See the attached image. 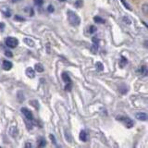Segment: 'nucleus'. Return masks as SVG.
Segmentation results:
<instances>
[{
	"label": "nucleus",
	"mask_w": 148,
	"mask_h": 148,
	"mask_svg": "<svg viewBox=\"0 0 148 148\" xmlns=\"http://www.w3.org/2000/svg\"><path fill=\"white\" fill-rule=\"evenodd\" d=\"M67 16H68L69 22L71 23L72 26H79L81 24V18L78 16L77 13L71 10H69L67 12Z\"/></svg>",
	"instance_id": "obj_1"
},
{
	"label": "nucleus",
	"mask_w": 148,
	"mask_h": 148,
	"mask_svg": "<svg viewBox=\"0 0 148 148\" xmlns=\"http://www.w3.org/2000/svg\"><path fill=\"white\" fill-rule=\"evenodd\" d=\"M118 120H120V121H122L125 124V126H126L128 129L132 128L133 125H134L133 120L131 118H129V117H119L118 118Z\"/></svg>",
	"instance_id": "obj_2"
},
{
	"label": "nucleus",
	"mask_w": 148,
	"mask_h": 148,
	"mask_svg": "<svg viewBox=\"0 0 148 148\" xmlns=\"http://www.w3.org/2000/svg\"><path fill=\"white\" fill-rule=\"evenodd\" d=\"M6 45L10 48H15L16 46L18 45V41L17 38H14V37L9 36L6 39Z\"/></svg>",
	"instance_id": "obj_3"
},
{
	"label": "nucleus",
	"mask_w": 148,
	"mask_h": 148,
	"mask_svg": "<svg viewBox=\"0 0 148 148\" xmlns=\"http://www.w3.org/2000/svg\"><path fill=\"white\" fill-rule=\"evenodd\" d=\"M21 113L25 116V118H26L27 120H29V121H32V120H34V115H32V113L28 108H22L21 109Z\"/></svg>",
	"instance_id": "obj_4"
},
{
	"label": "nucleus",
	"mask_w": 148,
	"mask_h": 148,
	"mask_svg": "<svg viewBox=\"0 0 148 148\" xmlns=\"http://www.w3.org/2000/svg\"><path fill=\"white\" fill-rule=\"evenodd\" d=\"M92 47H91V50L92 51V53L95 54L97 52V50H98V43H99V40L96 38V37H92Z\"/></svg>",
	"instance_id": "obj_5"
},
{
	"label": "nucleus",
	"mask_w": 148,
	"mask_h": 148,
	"mask_svg": "<svg viewBox=\"0 0 148 148\" xmlns=\"http://www.w3.org/2000/svg\"><path fill=\"white\" fill-rule=\"evenodd\" d=\"M8 133H9V135H10L11 137L16 138L18 136V131L17 127L11 126L10 128H9V130H8Z\"/></svg>",
	"instance_id": "obj_6"
},
{
	"label": "nucleus",
	"mask_w": 148,
	"mask_h": 148,
	"mask_svg": "<svg viewBox=\"0 0 148 148\" xmlns=\"http://www.w3.org/2000/svg\"><path fill=\"white\" fill-rule=\"evenodd\" d=\"M135 118L141 121H146L147 120V114L143 112H138L135 114Z\"/></svg>",
	"instance_id": "obj_7"
},
{
	"label": "nucleus",
	"mask_w": 148,
	"mask_h": 148,
	"mask_svg": "<svg viewBox=\"0 0 148 148\" xmlns=\"http://www.w3.org/2000/svg\"><path fill=\"white\" fill-rule=\"evenodd\" d=\"M26 75L31 78V79H34L35 77V71L32 68H27L26 69Z\"/></svg>",
	"instance_id": "obj_8"
},
{
	"label": "nucleus",
	"mask_w": 148,
	"mask_h": 148,
	"mask_svg": "<svg viewBox=\"0 0 148 148\" xmlns=\"http://www.w3.org/2000/svg\"><path fill=\"white\" fill-rule=\"evenodd\" d=\"M12 68V63L8 60H4L3 61V69L5 71H10Z\"/></svg>",
	"instance_id": "obj_9"
},
{
	"label": "nucleus",
	"mask_w": 148,
	"mask_h": 148,
	"mask_svg": "<svg viewBox=\"0 0 148 148\" xmlns=\"http://www.w3.org/2000/svg\"><path fill=\"white\" fill-rule=\"evenodd\" d=\"M62 80L66 82V83H69V82H71V77H69V75L67 73V72H63L62 73Z\"/></svg>",
	"instance_id": "obj_10"
},
{
	"label": "nucleus",
	"mask_w": 148,
	"mask_h": 148,
	"mask_svg": "<svg viewBox=\"0 0 148 148\" xmlns=\"http://www.w3.org/2000/svg\"><path fill=\"white\" fill-rule=\"evenodd\" d=\"M34 71H37V72H39V73L43 72L45 71L44 66L42 64H40V63H37V64H35V66H34Z\"/></svg>",
	"instance_id": "obj_11"
},
{
	"label": "nucleus",
	"mask_w": 148,
	"mask_h": 148,
	"mask_svg": "<svg viewBox=\"0 0 148 148\" xmlns=\"http://www.w3.org/2000/svg\"><path fill=\"white\" fill-rule=\"evenodd\" d=\"M37 143H38L39 147H45L46 145V141H45V138L41 137V138L38 139V142H37Z\"/></svg>",
	"instance_id": "obj_12"
},
{
	"label": "nucleus",
	"mask_w": 148,
	"mask_h": 148,
	"mask_svg": "<svg viewBox=\"0 0 148 148\" xmlns=\"http://www.w3.org/2000/svg\"><path fill=\"white\" fill-rule=\"evenodd\" d=\"M127 63H128L127 58L125 57H121V58H120V60H119V67L120 68H124L127 65Z\"/></svg>",
	"instance_id": "obj_13"
},
{
	"label": "nucleus",
	"mask_w": 148,
	"mask_h": 148,
	"mask_svg": "<svg viewBox=\"0 0 148 148\" xmlns=\"http://www.w3.org/2000/svg\"><path fill=\"white\" fill-rule=\"evenodd\" d=\"M80 140L82 142H86L87 141V134L84 131H82L80 132Z\"/></svg>",
	"instance_id": "obj_14"
},
{
	"label": "nucleus",
	"mask_w": 148,
	"mask_h": 148,
	"mask_svg": "<svg viewBox=\"0 0 148 148\" xmlns=\"http://www.w3.org/2000/svg\"><path fill=\"white\" fill-rule=\"evenodd\" d=\"M94 21L95 23H100V24H104V23H105V20H104V18H102L99 16H95L94 18Z\"/></svg>",
	"instance_id": "obj_15"
},
{
	"label": "nucleus",
	"mask_w": 148,
	"mask_h": 148,
	"mask_svg": "<svg viewBox=\"0 0 148 148\" xmlns=\"http://www.w3.org/2000/svg\"><path fill=\"white\" fill-rule=\"evenodd\" d=\"M24 43L28 45V46H31V47H32V46H34V42L31 40L30 38H25L24 39Z\"/></svg>",
	"instance_id": "obj_16"
},
{
	"label": "nucleus",
	"mask_w": 148,
	"mask_h": 148,
	"mask_svg": "<svg viewBox=\"0 0 148 148\" xmlns=\"http://www.w3.org/2000/svg\"><path fill=\"white\" fill-rule=\"evenodd\" d=\"M140 73H142V74H143L145 76H146L147 75V68L145 67V66H143V67H141L140 69H139V71H138Z\"/></svg>",
	"instance_id": "obj_17"
},
{
	"label": "nucleus",
	"mask_w": 148,
	"mask_h": 148,
	"mask_svg": "<svg viewBox=\"0 0 148 148\" xmlns=\"http://www.w3.org/2000/svg\"><path fill=\"white\" fill-rule=\"evenodd\" d=\"M95 67H96V69H97V71H102L104 69V66H103V64H102L101 62H97V63L95 64Z\"/></svg>",
	"instance_id": "obj_18"
},
{
	"label": "nucleus",
	"mask_w": 148,
	"mask_h": 148,
	"mask_svg": "<svg viewBox=\"0 0 148 148\" xmlns=\"http://www.w3.org/2000/svg\"><path fill=\"white\" fill-rule=\"evenodd\" d=\"M119 92H121L122 95H124V94H126L127 92V91H128V89H127V87L126 86H124V85H122V86H120L119 88Z\"/></svg>",
	"instance_id": "obj_19"
},
{
	"label": "nucleus",
	"mask_w": 148,
	"mask_h": 148,
	"mask_svg": "<svg viewBox=\"0 0 148 148\" xmlns=\"http://www.w3.org/2000/svg\"><path fill=\"white\" fill-rule=\"evenodd\" d=\"M120 1H121V3L123 4V6L126 8L128 10H132V8H131V6H130V5L126 2V0H120Z\"/></svg>",
	"instance_id": "obj_20"
},
{
	"label": "nucleus",
	"mask_w": 148,
	"mask_h": 148,
	"mask_svg": "<svg viewBox=\"0 0 148 148\" xmlns=\"http://www.w3.org/2000/svg\"><path fill=\"white\" fill-rule=\"evenodd\" d=\"M30 104L32 106H34V108H36V109H38L39 108V103L37 101H30Z\"/></svg>",
	"instance_id": "obj_21"
},
{
	"label": "nucleus",
	"mask_w": 148,
	"mask_h": 148,
	"mask_svg": "<svg viewBox=\"0 0 148 148\" xmlns=\"http://www.w3.org/2000/svg\"><path fill=\"white\" fill-rule=\"evenodd\" d=\"M65 137H66L67 141L71 142V133H69V132H68V131L65 132Z\"/></svg>",
	"instance_id": "obj_22"
},
{
	"label": "nucleus",
	"mask_w": 148,
	"mask_h": 148,
	"mask_svg": "<svg viewBox=\"0 0 148 148\" xmlns=\"http://www.w3.org/2000/svg\"><path fill=\"white\" fill-rule=\"evenodd\" d=\"M82 5H83V1L82 0H77V1L75 2V7L76 8H82Z\"/></svg>",
	"instance_id": "obj_23"
},
{
	"label": "nucleus",
	"mask_w": 148,
	"mask_h": 148,
	"mask_svg": "<svg viewBox=\"0 0 148 148\" xmlns=\"http://www.w3.org/2000/svg\"><path fill=\"white\" fill-rule=\"evenodd\" d=\"M96 31H97V29H96V27H95V26L92 25V26L89 27V34H95V32Z\"/></svg>",
	"instance_id": "obj_24"
},
{
	"label": "nucleus",
	"mask_w": 148,
	"mask_h": 148,
	"mask_svg": "<svg viewBox=\"0 0 148 148\" xmlns=\"http://www.w3.org/2000/svg\"><path fill=\"white\" fill-rule=\"evenodd\" d=\"M14 20L15 21H25V18L21 17L20 15H16L15 17H14Z\"/></svg>",
	"instance_id": "obj_25"
},
{
	"label": "nucleus",
	"mask_w": 148,
	"mask_h": 148,
	"mask_svg": "<svg viewBox=\"0 0 148 148\" xmlns=\"http://www.w3.org/2000/svg\"><path fill=\"white\" fill-rule=\"evenodd\" d=\"M34 4L38 7L42 6V5L44 4V0H34Z\"/></svg>",
	"instance_id": "obj_26"
},
{
	"label": "nucleus",
	"mask_w": 148,
	"mask_h": 148,
	"mask_svg": "<svg viewBox=\"0 0 148 148\" xmlns=\"http://www.w3.org/2000/svg\"><path fill=\"white\" fill-rule=\"evenodd\" d=\"M142 10H143V12L145 13V15L146 16L147 15V4H145L142 7Z\"/></svg>",
	"instance_id": "obj_27"
},
{
	"label": "nucleus",
	"mask_w": 148,
	"mask_h": 148,
	"mask_svg": "<svg viewBox=\"0 0 148 148\" xmlns=\"http://www.w3.org/2000/svg\"><path fill=\"white\" fill-rule=\"evenodd\" d=\"M47 11L49 13H53L55 11V8H54V7L52 6V5H49V6L47 7Z\"/></svg>",
	"instance_id": "obj_28"
},
{
	"label": "nucleus",
	"mask_w": 148,
	"mask_h": 148,
	"mask_svg": "<svg viewBox=\"0 0 148 148\" xmlns=\"http://www.w3.org/2000/svg\"><path fill=\"white\" fill-rule=\"evenodd\" d=\"M5 55H6L7 57H8V58H12V57H13L12 52H10V51H8V50H6V51H5Z\"/></svg>",
	"instance_id": "obj_29"
},
{
	"label": "nucleus",
	"mask_w": 148,
	"mask_h": 148,
	"mask_svg": "<svg viewBox=\"0 0 148 148\" xmlns=\"http://www.w3.org/2000/svg\"><path fill=\"white\" fill-rule=\"evenodd\" d=\"M65 90H66V91H69V92L71 90V82H69V83H67L66 87H65Z\"/></svg>",
	"instance_id": "obj_30"
},
{
	"label": "nucleus",
	"mask_w": 148,
	"mask_h": 148,
	"mask_svg": "<svg viewBox=\"0 0 148 148\" xmlns=\"http://www.w3.org/2000/svg\"><path fill=\"white\" fill-rule=\"evenodd\" d=\"M49 138L52 140V142L54 143H57V140H56V138H55V136L53 135V134H50L49 135Z\"/></svg>",
	"instance_id": "obj_31"
},
{
	"label": "nucleus",
	"mask_w": 148,
	"mask_h": 148,
	"mask_svg": "<svg viewBox=\"0 0 148 148\" xmlns=\"http://www.w3.org/2000/svg\"><path fill=\"white\" fill-rule=\"evenodd\" d=\"M32 143H26V145H25V147H32Z\"/></svg>",
	"instance_id": "obj_32"
},
{
	"label": "nucleus",
	"mask_w": 148,
	"mask_h": 148,
	"mask_svg": "<svg viewBox=\"0 0 148 148\" xmlns=\"http://www.w3.org/2000/svg\"><path fill=\"white\" fill-rule=\"evenodd\" d=\"M4 28H5V25H4V23H1V24H0V30H3L4 29Z\"/></svg>",
	"instance_id": "obj_33"
},
{
	"label": "nucleus",
	"mask_w": 148,
	"mask_h": 148,
	"mask_svg": "<svg viewBox=\"0 0 148 148\" xmlns=\"http://www.w3.org/2000/svg\"><path fill=\"white\" fill-rule=\"evenodd\" d=\"M58 1H60V2H66L67 0H58Z\"/></svg>",
	"instance_id": "obj_34"
},
{
	"label": "nucleus",
	"mask_w": 148,
	"mask_h": 148,
	"mask_svg": "<svg viewBox=\"0 0 148 148\" xmlns=\"http://www.w3.org/2000/svg\"><path fill=\"white\" fill-rule=\"evenodd\" d=\"M12 2H13V3H15V2H18V0H12Z\"/></svg>",
	"instance_id": "obj_35"
}]
</instances>
